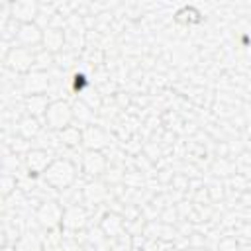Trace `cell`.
<instances>
[{"label":"cell","instance_id":"1","mask_svg":"<svg viewBox=\"0 0 251 251\" xmlns=\"http://www.w3.org/2000/svg\"><path fill=\"white\" fill-rule=\"evenodd\" d=\"M75 178H76L75 163L69 159H63V157H57L47 167V171L41 175V180L53 190H67L75 182Z\"/></svg>","mask_w":251,"mask_h":251},{"label":"cell","instance_id":"2","mask_svg":"<svg viewBox=\"0 0 251 251\" xmlns=\"http://www.w3.org/2000/svg\"><path fill=\"white\" fill-rule=\"evenodd\" d=\"M75 122V114H73V104H69L67 100H51L45 116H43V124L49 131L59 133L65 127L73 126Z\"/></svg>","mask_w":251,"mask_h":251},{"label":"cell","instance_id":"3","mask_svg":"<svg viewBox=\"0 0 251 251\" xmlns=\"http://www.w3.org/2000/svg\"><path fill=\"white\" fill-rule=\"evenodd\" d=\"M41 49V47H39ZM35 53L37 49H27V47H18V45H12L10 51L2 57L4 61V69L6 71H12L14 75H27L29 71H33V65H35Z\"/></svg>","mask_w":251,"mask_h":251},{"label":"cell","instance_id":"4","mask_svg":"<svg viewBox=\"0 0 251 251\" xmlns=\"http://www.w3.org/2000/svg\"><path fill=\"white\" fill-rule=\"evenodd\" d=\"M53 84V76L49 71H29L20 78V92L22 96H41L49 94V88Z\"/></svg>","mask_w":251,"mask_h":251},{"label":"cell","instance_id":"5","mask_svg":"<svg viewBox=\"0 0 251 251\" xmlns=\"http://www.w3.org/2000/svg\"><path fill=\"white\" fill-rule=\"evenodd\" d=\"M63 214H65V210L57 202L45 200L35 208V222L45 231H53L59 226H63Z\"/></svg>","mask_w":251,"mask_h":251},{"label":"cell","instance_id":"6","mask_svg":"<svg viewBox=\"0 0 251 251\" xmlns=\"http://www.w3.org/2000/svg\"><path fill=\"white\" fill-rule=\"evenodd\" d=\"M53 161H55L53 151H51V149H45V147H33V149L24 157L25 171H27V175H31V176H41Z\"/></svg>","mask_w":251,"mask_h":251},{"label":"cell","instance_id":"7","mask_svg":"<svg viewBox=\"0 0 251 251\" xmlns=\"http://www.w3.org/2000/svg\"><path fill=\"white\" fill-rule=\"evenodd\" d=\"M41 43H43V27L39 24L31 22V24H20L12 45L27 47V49H39Z\"/></svg>","mask_w":251,"mask_h":251},{"label":"cell","instance_id":"8","mask_svg":"<svg viewBox=\"0 0 251 251\" xmlns=\"http://www.w3.org/2000/svg\"><path fill=\"white\" fill-rule=\"evenodd\" d=\"M10 12H12V20L18 24H31L37 22L41 6L33 0H18V2H10Z\"/></svg>","mask_w":251,"mask_h":251},{"label":"cell","instance_id":"9","mask_svg":"<svg viewBox=\"0 0 251 251\" xmlns=\"http://www.w3.org/2000/svg\"><path fill=\"white\" fill-rule=\"evenodd\" d=\"M108 143H110V135L100 126L90 124L82 127V145L86 147V151H100Z\"/></svg>","mask_w":251,"mask_h":251},{"label":"cell","instance_id":"10","mask_svg":"<svg viewBox=\"0 0 251 251\" xmlns=\"http://www.w3.org/2000/svg\"><path fill=\"white\" fill-rule=\"evenodd\" d=\"M86 210L78 204H69L65 206V214H63V227L69 231H78L86 226Z\"/></svg>","mask_w":251,"mask_h":251},{"label":"cell","instance_id":"11","mask_svg":"<svg viewBox=\"0 0 251 251\" xmlns=\"http://www.w3.org/2000/svg\"><path fill=\"white\" fill-rule=\"evenodd\" d=\"M49 104H51V98L47 94H41V96H25L22 100V112H24V116H33V118L43 120Z\"/></svg>","mask_w":251,"mask_h":251},{"label":"cell","instance_id":"12","mask_svg":"<svg viewBox=\"0 0 251 251\" xmlns=\"http://www.w3.org/2000/svg\"><path fill=\"white\" fill-rule=\"evenodd\" d=\"M82 173L88 176H100L106 171V159L100 151H84L80 159Z\"/></svg>","mask_w":251,"mask_h":251},{"label":"cell","instance_id":"13","mask_svg":"<svg viewBox=\"0 0 251 251\" xmlns=\"http://www.w3.org/2000/svg\"><path fill=\"white\" fill-rule=\"evenodd\" d=\"M41 47L53 55H59L63 49H65V31L61 27H55V25H49L43 29V43Z\"/></svg>","mask_w":251,"mask_h":251},{"label":"cell","instance_id":"14","mask_svg":"<svg viewBox=\"0 0 251 251\" xmlns=\"http://www.w3.org/2000/svg\"><path fill=\"white\" fill-rule=\"evenodd\" d=\"M18 131L20 137L24 139H35L41 135L43 131V126H41V120L39 118H33V116H22V120L14 126V133Z\"/></svg>","mask_w":251,"mask_h":251},{"label":"cell","instance_id":"15","mask_svg":"<svg viewBox=\"0 0 251 251\" xmlns=\"http://www.w3.org/2000/svg\"><path fill=\"white\" fill-rule=\"evenodd\" d=\"M14 245H16V251H45L43 249V239L33 229H25Z\"/></svg>","mask_w":251,"mask_h":251},{"label":"cell","instance_id":"16","mask_svg":"<svg viewBox=\"0 0 251 251\" xmlns=\"http://www.w3.org/2000/svg\"><path fill=\"white\" fill-rule=\"evenodd\" d=\"M57 135H59V143L63 147L76 149L78 145H82V129H78L76 126H69L63 131H59Z\"/></svg>","mask_w":251,"mask_h":251},{"label":"cell","instance_id":"17","mask_svg":"<svg viewBox=\"0 0 251 251\" xmlns=\"http://www.w3.org/2000/svg\"><path fill=\"white\" fill-rule=\"evenodd\" d=\"M100 227H102V231H104V235H106V237H118V235L122 233V227H124V220H122L120 216L108 214V216L102 220Z\"/></svg>","mask_w":251,"mask_h":251},{"label":"cell","instance_id":"18","mask_svg":"<svg viewBox=\"0 0 251 251\" xmlns=\"http://www.w3.org/2000/svg\"><path fill=\"white\" fill-rule=\"evenodd\" d=\"M55 65V55L45 51L43 47L37 49L35 53V65H33V71H49L51 67Z\"/></svg>","mask_w":251,"mask_h":251},{"label":"cell","instance_id":"19","mask_svg":"<svg viewBox=\"0 0 251 251\" xmlns=\"http://www.w3.org/2000/svg\"><path fill=\"white\" fill-rule=\"evenodd\" d=\"M73 114H75V120H78L80 124H86V126H90V120L94 118V112L80 100L73 104Z\"/></svg>","mask_w":251,"mask_h":251},{"label":"cell","instance_id":"20","mask_svg":"<svg viewBox=\"0 0 251 251\" xmlns=\"http://www.w3.org/2000/svg\"><path fill=\"white\" fill-rule=\"evenodd\" d=\"M106 196V188L102 186V184H94V182H90L86 188H84V198L88 200V202H94V204H98L102 198Z\"/></svg>","mask_w":251,"mask_h":251},{"label":"cell","instance_id":"21","mask_svg":"<svg viewBox=\"0 0 251 251\" xmlns=\"http://www.w3.org/2000/svg\"><path fill=\"white\" fill-rule=\"evenodd\" d=\"M80 102H84L92 112H96V110L100 108V96H98V92H96L94 88H90V86L80 92Z\"/></svg>","mask_w":251,"mask_h":251},{"label":"cell","instance_id":"22","mask_svg":"<svg viewBox=\"0 0 251 251\" xmlns=\"http://www.w3.org/2000/svg\"><path fill=\"white\" fill-rule=\"evenodd\" d=\"M18 178L14 175H2V196L10 198V194H14L18 188Z\"/></svg>","mask_w":251,"mask_h":251},{"label":"cell","instance_id":"23","mask_svg":"<svg viewBox=\"0 0 251 251\" xmlns=\"http://www.w3.org/2000/svg\"><path fill=\"white\" fill-rule=\"evenodd\" d=\"M2 251H16V245L14 243H8V245L2 247Z\"/></svg>","mask_w":251,"mask_h":251}]
</instances>
